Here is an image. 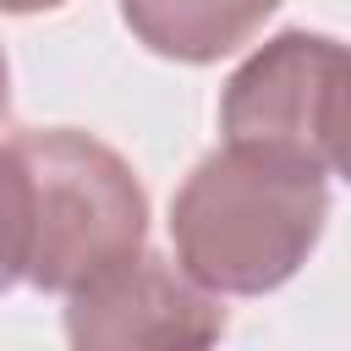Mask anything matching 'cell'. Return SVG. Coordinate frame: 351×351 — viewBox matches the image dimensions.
Listing matches in <instances>:
<instances>
[{"label": "cell", "mask_w": 351, "mask_h": 351, "mask_svg": "<svg viewBox=\"0 0 351 351\" xmlns=\"http://www.w3.org/2000/svg\"><path fill=\"white\" fill-rule=\"evenodd\" d=\"M329 181L307 159L225 143L181 181L170 203L176 263L214 296H263L318 247Z\"/></svg>", "instance_id": "6da1fadb"}, {"label": "cell", "mask_w": 351, "mask_h": 351, "mask_svg": "<svg viewBox=\"0 0 351 351\" xmlns=\"http://www.w3.org/2000/svg\"><path fill=\"white\" fill-rule=\"evenodd\" d=\"M5 165L16 197L22 280L33 291L71 296L143 252L148 192L110 143L71 126H44L11 137Z\"/></svg>", "instance_id": "7a4b0ae2"}, {"label": "cell", "mask_w": 351, "mask_h": 351, "mask_svg": "<svg viewBox=\"0 0 351 351\" xmlns=\"http://www.w3.org/2000/svg\"><path fill=\"white\" fill-rule=\"evenodd\" d=\"M219 296L154 252H137L66 296L71 351H219Z\"/></svg>", "instance_id": "3957f363"}, {"label": "cell", "mask_w": 351, "mask_h": 351, "mask_svg": "<svg viewBox=\"0 0 351 351\" xmlns=\"http://www.w3.org/2000/svg\"><path fill=\"white\" fill-rule=\"evenodd\" d=\"M340 60V38L285 27L269 44H258L219 93V132L241 148H269L285 159H318V126H324V93Z\"/></svg>", "instance_id": "277c9868"}, {"label": "cell", "mask_w": 351, "mask_h": 351, "mask_svg": "<svg viewBox=\"0 0 351 351\" xmlns=\"http://www.w3.org/2000/svg\"><path fill=\"white\" fill-rule=\"evenodd\" d=\"M274 5L280 0H121V16L154 55L208 66L236 55L274 16Z\"/></svg>", "instance_id": "5b68a950"}, {"label": "cell", "mask_w": 351, "mask_h": 351, "mask_svg": "<svg viewBox=\"0 0 351 351\" xmlns=\"http://www.w3.org/2000/svg\"><path fill=\"white\" fill-rule=\"evenodd\" d=\"M318 159L324 170L351 181V44H340L329 93H324V126H318Z\"/></svg>", "instance_id": "8992f818"}, {"label": "cell", "mask_w": 351, "mask_h": 351, "mask_svg": "<svg viewBox=\"0 0 351 351\" xmlns=\"http://www.w3.org/2000/svg\"><path fill=\"white\" fill-rule=\"evenodd\" d=\"M22 280V247H16V197H11V165L0 143V296Z\"/></svg>", "instance_id": "52a82bcc"}, {"label": "cell", "mask_w": 351, "mask_h": 351, "mask_svg": "<svg viewBox=\"0 0 351 351\" xmlns=\"http://www.w3.org/2000/svg\"><path fill=\"white\" fill-rule=\"evenodd\" d=\"M55 5H66V0H0V11H11V16H33V11H55Z\"/></svg>", "instance_id": "ba28073f"}, {"label": "cell", "mask_w": 351, "mask_h": 351, "mask_svg": "<svg viewBox=\"0 0 351 351\" xmlns=\"http://www.w3.org/2000/svg\"><path fill=\"white\" fill-rule=\"evenodd\" d=\"M5 104H11V93H5V49H0V121H5Z\"/></svg>", "instance_id": "9c48e42d"}]
</instances>
